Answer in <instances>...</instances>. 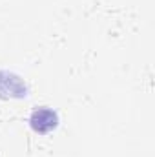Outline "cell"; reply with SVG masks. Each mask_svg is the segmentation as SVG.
<instances>
[{
	"instance_id": "cell-1",
	"label": "cell",
	"mask_w": 155,
	"mask_h": 157,
	"mask_svg": "<svg viewBox=\"0 0 155 157\" xmlns=\"http://www.w3.org/2000/svg\"><path fill=\"white\" fill-rule=\"evenodd\" d=\"M57 122H59L57 113H55L53 110L46 108V106L35 110V112L31 113V117H29V124H31V128H33L37 133H47V132H51V130L57 126Z\"/></svg>"
}]
</instances>
